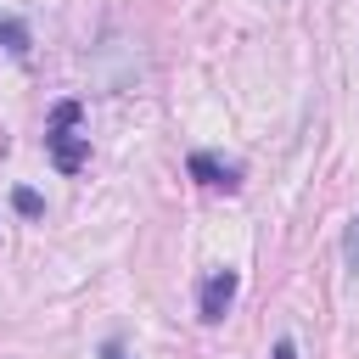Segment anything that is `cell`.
I'll use <instances>...</instances> for the list:
<instances>
[{"label":"cell","instance_id":"obj_1","mask_svg":"<svg viewBox=\"0 0 359 359\" xmlns=\"http://www.w3.org/2000/svg\"><path fill=\"white\" fill-rule=\"evenodd\" d=\"M45 146H50V163H56L62 174H79V168L90 163V135H79V101H62V107H56Z\"/></svg>","mask_w":359,"mask_h":359},{"label":"cell","instance_id":"obj_2","mask_svg":"<svg viewBox=\"0 0 359 359\" xmlns=\"http://www.w3.org/2000/svg\"><path fill=\"white\" fill-rule=\"evenodd\" d=\"M236 292H241V275H236V269H213V275L202 280V292H196V314H202L208 325H219V320L230 314Z\"/></svg>","mask_w":359,"mask_h":359},{"label":"cell","instance_id":"obj_3","mask_svg":"<svg viewBox=\"0 0 359 359\" xmlns=\"http://www.w3.org/2000/svg\"><path fill=\"white\" fill-rule=\"evenodd\" d=\"M191 180L196 185H208V191H236L241 180H236V168L230 163H219V157H208V151H196L191 157Z\"/></svg>","mask_w":359,"mask_h":359},{"label":"cell","instance_id":"obj_4","mask_svg":"<svg viewBox=\"0 0 359 359\" xmlns=\"http://www.w3.org/2000/svg\"><path fill=\"white\" fill-rule=\"evenodd\" d=\"M0 45H6L11 56H28V28L11 22V17H0Z\"/></svg>","mask_w":359,"mask_h":359},{"label":"cell","instance_id":"obj_5","mask_svg":"<svg viewBox=\"0 0 359 359\" xmlns=\"http://www.w3.org/2000/svg\"><path fill=\"white\" fill-rule=\"evenodd\" d=\"M11 202H17V213H28V219H39V213H45L39 191H28V185H22V191H11Z\"/></svg>","mask_w":359,"mask_h":359},{"label":"cell","instance_id":"obj_6","mask_svg":"<svg viewBox=\"0 0 359 359\" xmlns=\"http://www.w3.org/2000/svg\"><path fill=\"white\" fill-rule=\"evenodd\" d=\"M342 258H348V269L359 275V213H353V224H348V236H342Z\"/></svg>","mask_w":359,"mask_h":359},{"label":"cell","instance_id":"obj_7","mask_svg":"<svg viewBox=\"0 0 359 359\" xmlns=\"http://www.w3.org/2000/svg\"><path fill=\"white\" fill-rule=\"evenodd\" d=\"M269 359H297V342H292V337H280V342H275V353H269Z\"/></svg>","mask_w":359,"mask_h":359},{"label":"cell","instance_id":"obj_8","mask_svg":"<svg viewBox=\"0 0 359 359\" xmlns=\"http://www.w3.org/2000/svg\"><path fill=\"white\" fill-rule=\"evenodd\" d=\"M107 359H123V353H118V348H107Z\"/></svg>","mask_w":359,"mask_h":359}]
</instances>
